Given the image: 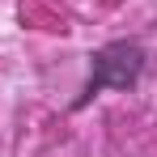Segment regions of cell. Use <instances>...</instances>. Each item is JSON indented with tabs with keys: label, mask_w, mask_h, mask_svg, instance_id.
<instances>
[{
	"label": "cell",
	"mask_w": 157,
	"mask_h": 157,
	"mask_svg": "<svg viewBox=\"0 0 157 157\" xmlns=\"http://www.w3.org/2000/svg\"><path fill=\"white\" fill-rule=\"evenodd\" d=\"M89 59H94V68H89V81H85L81 102H89V98L102 94V89H132V85L140 81V72H144V47H140V43H128V38L98 47Z\"/></svg>",
	"instance_id": "6da1fadb"
}]
</instances>
